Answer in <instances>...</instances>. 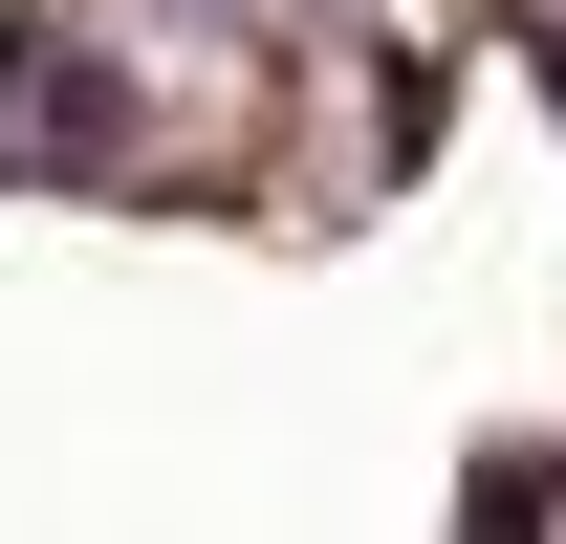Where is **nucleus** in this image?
<instances>
[{
  "mask_svg": "<svg viewBox=\"0 0 566 544\" xmlns=\"http://www.w3.org/2000/svg\"><path fill=\"white\" fill-rule=\"evenodd\" d=\"M132 66L66 44V22H0V175H132Z\"/></svg>",
  "mask_w": 566,
  "mask_h": 544,
  "instance_id": "nucleus-1",
  "label": "nucleus"
}]
</instances>
